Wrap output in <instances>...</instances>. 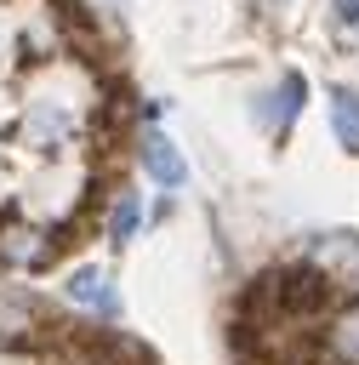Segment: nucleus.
I'll return each mask as SVG.
<instances>
[{
    "label": "nucleus",
    "instance_id": "obj_1",
    "mask_svg": "<svg viewBox=\"0 0 359 365\" xmlns=\"http://www.w3.org/2000/svg\"><path fill=\"white\" fill-rule=\"evenodd\" d=\"M51 234H40V228H23V222H6L0 228V262L6 268H40V262H51Z\"/></svg>",
    "mask_w": 359,
    "mask_h": 365
},
{
    "label": "nucleus",
    "instance_id": "obj_9",
    "mask_svg": "<svg viewBox=\"0 0 359 365\" xmlns=\"http://www.w3.org/2000/svg\"><path fill=\"white\" fill-rule=\"evenodd\" d=\"M108 234H114V240H131V234H137V200H131V194L114 200V211H108Z\"/></svg>",
    "mask_w": 359,
    "mask_h": 365
},
{
    "label": "nucleus",
    "instance_id": "obj_5",
    "mask_svg": "<svg viewBox=\"0 0 359 365\" xmlns=\"http://www.w3.org/2000/svg\"><path fill=\"white\" fill-rule=\"evenodd\" d=\"M142 165H148V177L160 188H182L188 182V165H182V154H177V143L165 131H148L142 137Z\"/></svg>",
    "mask_w": 359,
    "mask_h": 365
},
{
    "label": "nucleus",
    "instance_id": "obj_10",
    "mask_svg": "<svg viewBox=\"0 0 359 365\" xmlns=\"http://www.w3.org/2000/svg\"><path fill=\"white\" fill-rule=\"evenodd\" d=\"M336 17H342L348 29H359V0H336Z\"/></svg>",
    "mask_w": 359,
    "mask_h": 365
},
{
    "label": "nucleus",
    "instance_id": "obj_3",
    "mask_svg": "<svg viewBox=\"0 0 359 365\" xmlns=\"http://www.w3.org/2000/svg\"><path fill=\"white\" fill-rule=\"evenodd\" d=\"M63 291H68V302H80V308H97L103 319H120V291L103 279V268H74V274L63 279Z\"/></svg>",
    "mask_w": 359,
    "mask_h": 365
},
{
    "label": "nucleus",
    "instance_id": "obj_6",
    "mask_svg": "<svg viewBox=\"0 0 359 365\" xmlns=\"http://www.w3.org/2000/svg\"><path fill=\"white\" fill-rule=\"evenodd\" d=\"M331 359L336 365H359V297L336 314V325H331Z\"/></svg>",
    "mask_w": 359,
    "mask_h": 365
},
{
    "label": "nucleus",
    "instance_id": "obj_8",
    "mask_svg": "<svg viewBox=\"0 0 359 365\" xmlns=\"http://www.w3.org/2000/svg\"><path fill=\"white\" fill-rule=\"evenodd\" d=\"M34 319V302L28 297H0V336H23Z\"/></svg>",
    "mask_w": 359,
    "mask_h": 365
},
{
    "label": "nucleus",
    "instance_id": "obj_2",
    "mask_svg": "<svg viewBox=\"0 0 359 365\" xmlns=\"http://www.w3.org/2000/svg\"><path fill=\"white\" fill-rule=\"evenodd\" d=\"M302 97H308V80H302V74H285V80H279V86H274V91L256 103V125L279 137V131L291 125V114L302 108Z\"/></svg>",
    "mask_w": 359,
    "mask_h": 365
},
{
    "label": "nucleus",
    "instance_id": "obj_7",
    "mask_svg": "<svg viewBox=\"0 0 359 365\" xmlns=\"http://www.w3.org/2000/svg\"><path fill=\"white\" fill-rule=\"evenodd\" d=\"M331 131L359 154V91H348V86L331 91Z\"/></svg>",
    "mask_w": 359,
    "mask_h": 365
},
{
    "label": "nucleus",
    "instance_id": "obj_4",
    "mask_svg": "<svg viewBox=\"0 0 359 365\" xmlns=\"http://www.w3.org/2000/svg\"><path fill=\"white\" fill-rule=\"evenodd\" d=\"M308 262L313 268H331L336 279H353L359 285V234H319L308 245Z\"/></svg>",
    "mask_w": 359,
    "mask_h": 365
}]
</instances>
